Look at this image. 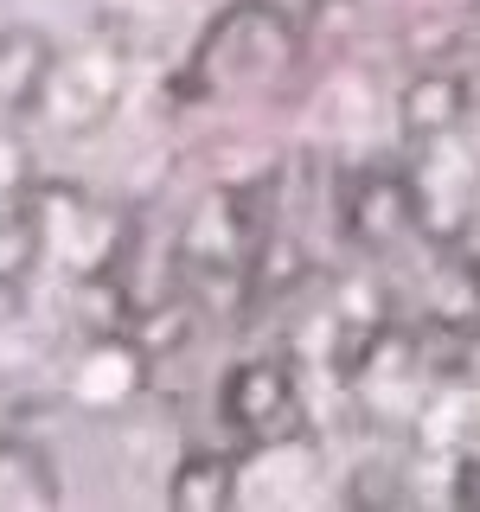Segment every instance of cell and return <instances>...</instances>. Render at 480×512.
Wrapping results in <instances>:
<instances>
[{
	"label": "cell",
	"mask_w": 480,
	"mask_h": 512,
	"mask_svg": "<svg viewBox=\"0 0 480 512\" xmlns=\"http://www.w3.org/2000/svg\"><path fill=\"white\" fill-rule=\"evenodd\" d=\"M0 500H58V480L32 442H0Z\"/></svg>",
	"instance_id": "10"
},
{
	"label": "cell",
	"mask_w": 480,
	"mask_h": 512,
	"mask_svg": "<svg viewBox=\"0 0 480 512\" xmlns=\"http://www.w3.org/2000/svg\"><path fill=\"white\" fill-rule=\"evenodd\" d=\"M58 84V45L45 26H0V116H39Z\"/></svg>",
	"instance_id": "5"
},
{
	"label": "cell",
	"mask_w": 480,
	"mask_h": 512,
	"mask_svg": "<svg viewBox=\"0 0 480 512\" xmlns=\"http://www.w3.org/2000/svg\"><path fill=\"white\" fill-rule=\"evenodd\" d=\"M423 314L442 340H480V250H442L423 288Z\"/></svg>",
	"instance_id": "6"
},
{
	"label": "cell",
	"mask_w": 480,
	"mask_h": 512,
	"mask_svg": "<svg viewBox=\"0 0 480 512\" xmlns=\"http://www.w3.org/2000/svg\"><path fill=\"white\" fill-rule=\"evenodd\" d=\"M167 500L192 506V512L231 506L237 500V455H224V448H192V455H180V468L167 474Z\"/></svg>",
	"instance_id": "9"
},
{
	"label": "cell",
	"mask_w": 480,
	"mask_h": 512,
	"mask_svg": "<svg viewBox=\"0 0 480 512\" xmlns=\"http://www.w3.org/2000/svg\"><path fill=\"white\" fill-rule=\"evenodd\" d=\"M256 218H250V192H237V186H218V192H205L199 205L186 212L180 224V256L192 269H231V263H244L250 244H256Z\"/></svg>",
	"instance_id": "4"
},
{
	"label": "cell",
	"mask_w": 480,
	"mask_h": 512,
	"mask_svg": "<svg viewBox=\"0 0 480 512\" xmlns=\"http://www.w3.org/2000/svg\"><path fill=\"white\" fill-rule=\"evenodd\" d=\"M423 231V192L397 167H365L340 192V237L365 256H391Z\"/></svg>",
	"instance_id": "3"
},
{
	"label": "cell",
	"mask_w": 480,
	"mask_h": 512,
	"mask_svg": "<svg viewBox=\"0 0 480 512\" xmlns=\"http://www.w3.org/2000/svg\"><path fill=\"white\" fill-rule=\"evenodd\" d=\"M244 276H250V301H276V295H295V288L314 276V256H308L301 237L263 231L244 256Z\"/></svg>",
	"instance_id": "8"
},
{
	"label": "cell",
	"mask_w": 480,
	"mask_h": 512,
	"mask_svg": "<svg viewBox=\"0 0 480 512\" xmlns=\"http://www.w3.org/2000/svg\"><path fill=\"white\" fill-rule=\"evenodd\" d=\"M295 58V26L282 20L269 0H244V7L218 13L205 26L199 52H192L186 77H173V90H186L192 103L205 96H231V90H256Z\"/></svg>",
	"instance_id": "1"
},
{
	"label": "cell",
	"mask_w": 480,
	"mask_h": 512,
	"mask_svg": "<svg viewBox=\"0 0 480 512\" xmlns=\"http://www.w3.org/2000/svg\"><path fill=\"white\" fill-rule=\"evenodd\" d=\"M0 212H13V199H7V186H0Z\"/></svg>",
	"instance_id": "12"
},
{
	"label": "cell",
	"mask_w": 480,
	"mask_h": 512,
	"mask_svg": "<svg viewBox=\"0 0 480 512\" xmlns=\"http://www.w3.org/2000/svg\"><path fill=\"white\" fill-rule=\"evenodd\" d=\"M474 96H468V77L436 64V71H416L404 96H397V122H404L410 141H448L461 122H468Z\"/></svg>",
	"instance_id": "7"
},
{
	"label": "cell",
	"mask_w": 480,
	"mask_h": 512,
	"mask_svg": "<svg viewBox=\"0 0 480 512\" xmlns=\"http://www.w3.org/2000/svg\"><path fill=\"white\" fill-rule=\"evenodd\" d=\"M455 500L461 506H480V455L461 461V480H455Z\"/></svg>",
	"instance_id": "11"
},
{
	"label": "cell",
	"mask_w": 480,
	"mask_h": 512,
	"mask_svg": "<svg viewBox=\"0 0 480 512\" xmlns=\"http://www.w3.org/2000/svg\"><path fill=\"white\" fill-rule=\"evenodd\" d=\"M218 423L237 442L269 448L301 429V384L282 359H237L218 384Z\"/></svg>",
	"instance_id": "2"
}]
</instances>
